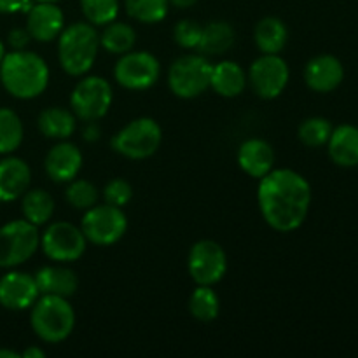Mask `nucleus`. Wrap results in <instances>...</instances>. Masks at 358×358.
Here are the masks:
<instances>
[{
    "label": "nucleus",
    "mask_w": 358,
    "mask_h": 358,
    "mask_svg": "<svg viewBox=\"0 0 358 358\" xmlns=\"http://www.w3.org/2000/svg\"><path fill=\"white\" fill-rule=\"evenodd\" d=\"M23 122L10 108H0V154H10L23 142Z\"/></svg>",
    "instance_id": "29"
},
{
    "label": "nucleus",
    "mask_w": 358,
    "mask_h": 358,
    "mask_svg": "<svg viewBox=\"0 0 358 358\" xmlns=\"http://www.w3.org/2000/svg\"><path fill=\"white\" fill-rule=\"evenodd\" d=\"M83 168V154L76 143L59 142L48 152L44 161V170L51 180L66 184L79 175Z\"/></svg>",
    "instance_id": "17"
},
{
    "label": "nucleus",
    "mask_w": 358,
    "mask_h": 358,
    "mask_svg": "<svg viewBox=\"0 0 358 358\" xmlns=\"http://www.w3.org/2000/svg\"><path fill=\"white\" fill-rule=\"evenodd\" d=\"M189 275L198 285H215L226 276L227 255L213 240H201L192 245L187 259Z\"/></svg>",
    "instance_id": "13"
},
{
    "label": "nucleus",
    "mask_w": 358,
    "mask_h": 358,
    "mask_svg": "<svg viewBox=\"0 0 358 358\" xmlns=\"http://www.w3.org/2000/svg\"><path fill=\"white\" fill-rule=\"evenodd\" d=\"M84 138L90 140V142H91V140L100 138V128L94 124V121H91V124L86 128V131H84Z\"/></svg>",
    "instance_id": "38"
},
{
    "label": "nucleus",
    "mask_w": 358,
    "mask_h": 358,
    "mask_svg": "<svg viewBox=\"0 0 358 358\" xmlns=\"http://www.w3.org/2000/svg\"><path fill=\"white\" fill-rule=\"evenodd\" d=\"M343 79H345L343 63L332 55L315 56L304 69V83L317 93H331L339 87Z\"/></svg>",
    "instance_id": "16"
},
{
    "label": "nucleus",
    "mask_w": 358,
    "mask_h": 358,
    "mask_svg": "<svg viewBox=\"0 0 358 358\" xmlns=\"http://www.w3.org/2000/svg\"><path fill=\"white\" fill-rule=\"evenodd\" d=\"M41 245L37 226L23 220H13L0 227V268H16L27 262Z\"/></svg>",
    "instance_id": "7"
},
{
    "label": "nucleus",
    "mask_w": 358,
    "mask_h": 358,
    "mask_svg": "<svg viewBox=\"0 0 358 358\" xmlns=\"http://www.w3.org/2000/svg\"><path fill=\"white\" fill-rule=\"evenodd\" d=\"M20 353L13 352V350H2L0 348V358H20Z\"/></svg>",
    "instance_id": "41"
},
{
    "label": "nucleus",
    "mask_w": 358,
    "mask_h": 358,
    "mask_svg": "<svg viewBox=\"0 0 358 358\" xmlns=\"http://www.w3.org/2000/svg\"><path fill=\"white\" fill-rule=\"evenodd\" d=\"M257 201L269 227L278 233H292L303 226L310 212V182L289 168L271 170L259 182Z\"/></svg>",
    "instance_id": "1"
},
{
    "label": "nucleus",
    "mask_w": 358,
    "mask_h": 358,
    "mask_svg": "<svg viewBox=\"0 0 358 358\" xmlns=\"http://www.w3.org/2000/svg\"><path fill=\"white\" fill-rule=\"evenodd\" d=\"M168 0H124V9L129 17L145 24L159 23L166 17Z\"/></svg>",
    "instance_id": "30"
},
{
    "label": "nucleus",
    "mask_w": 358,
    "mask_h": 358,
    "mask_svg": "<svg viewBox=\"0 0 358 358\" xmlns=\"http://www.w3.org/2000/svg\"><path fill=\"white\" fill-rule=\"evenodd\" d=\"M21 212L34 226H44L55 213V199L44 189H31L21 196Z\"/></svg>",
    "instance_id": "26"
},
{
    "label": "nucleus",
    "mask_w": 358,
    "mask_h": 358,
    "mask_svg": "<svg viewBox=\"0 0 358 358\" xmlns=\"http://www.w3.org/2000/svg\"><path fill=\"white\" fill-rule=\"evenodd\" d=\"M41 133L52 140H66L77 128V117L73 112L62 107H49L41 112L37 119Z\"/></svg>",
    "instance_id": "24"
},
{
    "label": "nucleus",
    "mask_w": 358,
    "mask_h": 358,
    "mask_svg": "<svg viewBox=\"0 0 358 358\" xmlns=\"http://www.w3.org/2000/svg\"><path fill=\"white\" fill-rule=\"evenodd\" d=\"M38 287L31 275L9 271L0 278V304L10 311H23L34 306Z\"/></svg>",
    "instance_id": "14"
},
{
    "label": "nucleus",
    "mask_w": 358,
    "mask_h": 358,
    "mask_svg": "<svg viewBox=\"0 0 358 358\" xmlns=\"http://www.w3.org/2000/svg\"><path fill=\"white\" fill-rule=\"evenodd\" d=\"M86 236L83 229L70 222H55L44 231L41 247L45 257L56 262H73L86 252Z\"/></svg>",
    "instance_id": "12"
},
{
    "label": "nucleus",
    "mask_w": 358,
    "mask_h": 358,
    "mask_svg": "<svg viewBox=\"0 0 358 358\" xmlns=\"http://www.w3.org/2000/svg\"><path fill=\"white\" fill-rule=\"evenodd\" d=\"M357 166H358V164H357Z\"/></svg>",
    "instance_id": "44"
},
{
    "label": "nucleus",
    "mask_w": 358,
    "mask_h": 358,
    "mask_svg": "<svg viewBox=\"0 0 358 358\" xmlns=\"http://www.w3.org/2000/svg\"><path fill=\"white\" fill-rule=\"evenodd\" d=\"M0 80L7 93L20 100L41 96L49 84L44 58L31 51H10L0 62Z\"/></svg>",
    "instance_id": "2"
},
{
    "label": "nucleus",
    "mask_w": 358,
    "mask_h": 358,
    "mask_svg": "<svg viewBox=\"0 0 358 358\" xmlns=\"http://www.w3.org/2000/svg\"><path fill=\"white\" fill-rule=\"evenodd\" d=\"M31 182L30 166L20 157L0 161V201H14L28 191Z\"/></svg>",
    "instance_id": "19"
},
{
    "label": "nucleus",
    "mask_w": 358,
    "mask_h": 358,
    "mask_svg": "<svg viewBox=\"0 0 358 358\" xmlns=\"http://www.w3.org/2000/svg\"><path fill=\"white\" fill-rule=\"evenodd\" d=\"M135 44L136 31L128 23L112 21V23L105 24L103 34L100 35V45L112 55H124V52L131 51Z\"/></svg>",
    "instance_id": "27"
},
{
    "label": "nucleus",
    "mask_w": 358,
    "mask_h": 358,
    "mask_svg": "<svg viewBox=\"0 0 358 358\" xmlns=\"http://www.w3.org/2000/svg\"><path fill=\"white\" fill-rule=\"evenodd\" d=\"M248 84L247 72L243 66L231 59L217 63L212 66V79H210V87L217 94L224 98H236L245 91Z\"/></svg>",
    "instance_id": "21"
},
{
    "label": "nucleus",
    "mask_w": 358,
    "mask_h": 358,
    "mask_svg": "<svg viewBox=\"0 0 358 358\" xmlns=\"http://www.w3.org/2000/svg\"><path fill=\"white\" fill-rule=\"evenodd\" d=\"M203 27L194 20H182L173 27V41L184 49H196L201 38Z\"/></svg>",
    "instance_id": "34"
},
{
    "label": "nucleus",
    "mask_w": 358,
    "mask_h": 358,
    "mask_svg": "<svg viewBox=\"0 0 358 358\" xmlns=\"http://www.w3.org/2000/svg\"><path fill=\"white\" fill-rule=\"evenodd\" d=\"M105 203L122 208L133 199V187L124 178H114L103 189Z\"/></svg>",
    "instance_id": "35"
},
{
    "label": "nucleus",
    "mask_w": 358,
    "mask_h": 358,
    "mask_svg": "<svg viewBox=\"0 0 358 358\" xmlns=\"http://www.w3.org/2000/svg\"><path fill=\"white\" fill-rule=\"evenodd\" d=\"M6 56V49H3V44L0 42V62H2V58Z\"/></svg>",
    "instance_id": "42"
},
{
    "label": "nucleus",
    "mask_w": 358,
    "mask_h": 358,
    "mask_svg": "<svg viewBox=\"0 0 358 358\" xmlns=\"http://www.w3.org/2000/svg\"><path fill=\"white\" fill-rule=\"evenodd\" d=\"M30 41L31 37L30 34H28L27 28H14V30H10L9 35H7V42H9V45L14 51H23Z\"/></svg>",
    "instance_id": "36"
},
{
    "label": "nucleus",
    "mask_w": 358,
    "mask_h": 358,
    "mask_svg": "<svg viewBox=\"0 0 358 358\" xmlns=\"http://www.w3.org/2000/svg\"><path fill=\"white\" fill-rule=\"evenodd\" d=\"M34 278L38 287V294L42 296H59L69 299L79 287V278L76 273L62 266H44L35 273Z\"/></svg>",
    "instance_id": "20"
},
{
    "label": "nucleus",
    "mask_w": 358,
    "mask_h": 358,
    "mask_svg": "<svg viewBox=\"0 0 358 358\" xmlns=\"http://www.w3.org/2000/svg\"><path fill=\"white\" fill-rule=\"evenodd\" d=\"M329 156L338 166L352 168L358 164V128L341 124L332 129L327 142Z\"/></svg>",
    "instance_id": "22"
},
{
    "label": "nucleus",
    "mask_w": 358,
    "mask_h": 358,
    "mask_svg": "<svg viewBox=\"0 0 358 358\" xmlns=\"http://www.w3.org/2000/svg\"><path fill=\"white\" fill-rule=\"evenodd\" d=\"M34 2H45V3H58L59 0H34Z\"/></svg>",
    "instance_id": "43"
},
{
    "label": "nucleus",
    "mask_w": 358,
    "mask_h": 358,
    "mask_svg": "<svg viewBox=\"0 0 358 358\" xmlns=\"http://www.w3.org/2000/svg\"><path fill=\"white\" fill-rule=\"evenodd\" d=\"M21 357L23 358H44L45 353L42 352L38 346H30V348H27L23 353H21Z\"/></svg>",
    "instance_id": "39"
},
{
    "label": "nucleus",
    "mask_w": 358,
    "mask_h": 358,
    "mask_svg": "<svg viewBox=\"0 0 358 358\" xmlns=\"http://www.w3.org/2000/svg\"><path fill=\"white\" fill-rule=\"evenodd\" d=\"M290 79V70L280 55H262L248 70V83L252 91L262 100H275L285 91Z\"/></svg>",
    "instance_id": "11"
},
{
    "label": "nucleus",
    "mask_w": 358,
    "mask_h": 358,
    "mask_svg": "<svg viewBox=\"0 0 358 358\" xmlns=\"http://www.w3.org/2000/svg\"><path fill=\"white\" fill-rule=\"evenodd\" d=\"M112 105V86L100 76L80 79L70 94V107L76 117L83 121H98Z\"/></svg>",
    "instance_id": "9"
},
{
    "label": "nucleus",
    "mask_w": 358,
    "mask_h": 358,
    "mask_svg": "<svg viewBox=\"0 0 358 358\" xmlns=\"http://www.w3.org/2000/svg\"><path fill=\"white\" fill-rule=\"evenodd\" d=\"M65 199L70 206L76 210H90L98 201V189L90 180L83 178H73L69 182V187L65 191Z\"/></svg>",
    "instance_id": "33"
},
{
    "label": "nucleus",
    "mask_w": 358,
    "mask_h": 358,
    "mask_svg": "<svg viewBox=\"0 0 358 358\" xmlns=\"http://www.w3.org/2000/svg\"><path fill=\"white\" fill-rule=\"evenodd\" d=\"M212 66L203 55H185L177 58L168 70V86L171 93L184 100L198 98L210 87Z\"/></svg>",
    "instance_id": "6"
},
{
    "label": "nucleus",
    "mask_w": 358,
    "mask_h": 358,
    "mask_svg": "<svg viewBox=\"0 0 358 358\" xmlns=\"http://www.w3.org/2000/svg\"><path fill=\"white\" fill-rule=\"evenodd\" d=\"M30 325L45 343H62L76 327V311L66 297L42 296L31 306Z\"/></svg>",
    "instance_id": "4"
},
{
    "label": "nucleus",
    "mask_w": 358,
    "mask_h": 358,
    "mask_svg": "<svg viewBox=\"0 0 358 358\" xmlns=\"http://www.w3.org/2000/svg\"><path fill=\"white\" fill-rule=\"evenodd\" d=\"M234 28L227 21H210L203 27L198 51L203 56H217L229 51L234 44Z\"/></svg>",
    "instance_id": "25"
},
{
    "label": "nucleus",
    "mask_w": 358,
    "mask_h": 358,
    "mask_svg": "<svg viewBox=\"0 0 358 358\" xmlns=\"http://www.w3.org/2000/svg\"><path fill=\"white\" fill-rule=\"evenodd\" d=\"M189 311L199 322H213L219 317L220 299L212 285H198L189 297Z\"/></svg>",
    "instance_id": "28"
},
{
    "label": "nucleus",
    "mask_w": 358,
    "mask_h": 358,
    "mask_svg": "<svg viewBox=\"0 0 358 358\" xmlns=\"http://www.w3.org/2000/svg\"><path fill=\"white\" fill-rule=\"evenodd\" d=\"M163 142L161 126L152 117H138L119 129L112 138V149L128 159H147L154 156Z\"/></svg>",
    "instance_id": "5"
},
{
    "label": "nucleus",
    "mask_w": 358,
    "mask_h": 358,
    "mask_svg": "<svg viewBox=\"0 0 358 358\" xmlns=\"http://www.w3.org/2000/svg\"><path fill=\"white\" fill-rule=\"evenodd\" d=\"M80 229L91 243L98 247H110L124 236L128 229V219L119 206L108 203L94 205L84 213Z\"/></svg>",
    "instance_id": "8"
},
{
    "label": "nucleus",
    "mask_w": 358,
    "mask_h": 358,
    "mask_svg": "<svg viewBox=\"0 0 358 358\" xmlns=\"http://www.w3.org/2000/svg\"><path fill=\"white\" fill-rule=\"evenodd\" d=\"M34 0H0V13L14 14V13H28Z\"/></svg>",
    "instance_id": "37"
},
{
    "label": "nucleus",
    "mask_w": 358,
    "mask_h": 358,
    "mask_svg": "<svg viewBox=\"0 0 358 358\" xmlns=\"http://www.w3.org/2000/svg\"><path fill=\"white\" fill-rule=\"evenodd\" d=\"M173 7H178V9H189V7L194 6L198 0H168Z\"/></svg>",
    "instance_id": "40"
},
{
    "label": "nucleus",
    "mask_w": 358,
    "mask_h": 358,
    "mask_svg": "<svg viewBox=\"0 0 358 358\" xmlns=\"http://www.w3.org/2000/svg\"><path fill=\"white\" fill-rule=\"evenodd\" d=\"M161 65L157 58L145 51H128L121 55L114 66V77L119 86L129 91H143L159 80Z\"/></svg>",
    "instance_id": "10"
},
{
    "label": "nucleus",
    "mask_w": 358,
    "mask_h": 358,
    "mask_svg": "<svg viewBox=\"0 0 358 358\" xmlns=\"http://www.w3.org/2000/svg\"><path fill=\"white\" fill-rule=\"evenodd\" d=\"M254 38L262 55H280L289 41V30L280 17L268 16L255 24Z\"/></svg>",
    "instance_id": "23"
},
{
    "label": "nucleus",
    "mask_w": 358,
    "mask_h": 358,
    "mask_svg": "<svg viewBox=\"0 0 358 358\" xmlns=\"http://www.w3.org/2000/svg\"><path fill=\"white\" fill-rule=\"evenodd\" d=\"M238 163L245 173L261 180L275 166V150L262 138L245 140L238 149Z\"/></svg>",
    "instance_id": "18"
},
{
    "label": "nucleus",
    "mask_w": 358,
    "mask_h": 358,
    "mask_svg": "<svg viewBox=\"0 0 358 358\" xmlns=\"http://www.w3.org/2000/svg\"><path fill=\"white\" fill-rule=\"evenodd\" d=\"M65 28V16L58 3L35 2L27 13V30L38 42H51L58 38Z\"/></svg>",
    "instance_id": "15"
},
{
    "label": "nucleus",
    "mask_w": 358,
    "mask_h": 358,
    "mask_svg": "<svg viewBox=\"0 0 358 358\" xmlns=\"http://www.w3.org/2000/svg\"><path fill=\"white\" fill-rule=\"evenodd\" d=\"M332 124L325 117H310L301 122L297 129V136L306 147L317 149V147L327 145L331 138Z\"/></svg>",
    "instance_id": "31"
},
{
    "label": "nucleus",
    "mask_w": 358,
    "mask_h": 358,
    "mask_svg": "<svg viewBox=\"0 0 358 358\" xmlns=\"http://www.w3.org/2000/svg\"><path fill=\"white\" fill-rule=\"evenodd\" d=\"M80 9L87 23L105 27L117 17L119 0H80Z\"/></svg>",
    "instance_id": "32"
},
{
    "label": "nucleus",
    "mask_w": 358,
    "mask_h": 358,
    "mask_svg": "<svg viewBox=\"0 0 358 358\" xmlns=\"http://www.w3.org/2000/svg\"><path fill=\"white\" fill-rule=\"evenodd\" d=\"M100 48V35L91 23L69 24L58 35V59L69 76L80 77L94 65Z\"/></svg>",
    "instance_id": "3"
}]
</instances>
